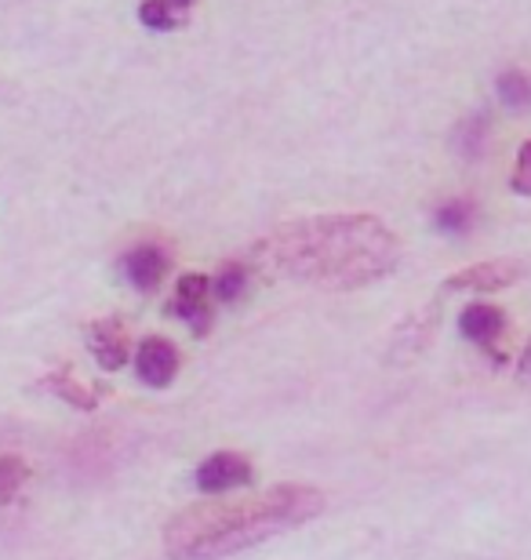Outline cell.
I'll list each match as a JSON object with an SVG mask.
<instances>
[{"instance_id": "6", "label": "cell", "mask_w": 531, "mask_h": 560, "mask_svg": "<svg viewBox=\"0 0 531 560\" xmlns=\"http://www.w3.org/2000/svg\"><path fill=\"white\" fill-rule=\"evenodd\" d=\"M88 350L99 361L103 372H120L128 364V353H131V339H128V328H124L120 317H103L95 324H88Z\"/></svg>"}, {"instance_id": "2", "label": "cell", "mask_w": 531, "mask_h": 560, "mask_svg": "<svg viewBox=\"0 0 531 560\" xmlns=\"http://www.w3.org/2000/svg\"><path fill=\"white\" fill-rule=\"evenodd\" d=\"M324 495L310 485H277L244 502H197L164 528L172 560H222L321 517Z\"/></svg>"}, {"instance_id": "18", "label": "cell", "mask_w": 531, "mask_h": 560, "mask_svg": "<svg viewBox=\"0 0 531 560\" xmlns=\"http://www.w3.org/2000/svg\"><path fill=\"white\" fill-rule=\"evenodd\" d=\"M521 375L531 378V342L524 346V353H521Z\"/></svg>"}, {"instance_id": "10", "label": "cell", "mask_w": 531, "mask_h": 560, "mask_svg": "<svg viewBox=\"0 0 531 560\" xmlns=\"http://www.w3.org/2000/svg\"><path fill=\"white\" fill-rule=\"evenodd\" d=\"M44 386H48L55 397H62L66 405H73L81 411H95L99 400H103V389H92V386L77 383V375L70 372V368H59L55 375H48V378H44Z\"/></svg>"}, {"instance_id": "12", "label": "cell", "mask_w": 531, "mask_h": 560, "mask_svg": "<svg viewBox=\"0 0 531 560\" xmlns=\"http://www.w3.org/2000/svg\"><path fill=\"white\" fill-rule=\"evenodd\" d=\"M484 142H488V114H473L455 128V150L466 156V161L484 153Z\"/></svg>"}, {"instance_id": "9", "label": "cell", "mask_w": 531, "mask_h": 560, "mask_svg": "<svg viewBox=\"0 0 531 560\" xmlns=\"http://www.w3.org/2000/svg\"><path fill=\"white\" fill-rule=\"evenodd\" d=\"M168 266H172V259H168V252L157 248V244H139V248H131L120 259V270H124V277H128V284L139 288V291L161 288Z\"/></svg>"}, {"instance_id": "3", "label": "cell", "mask_w": 531, "mask_h": 560, "mask_svg": "<svg viewBox=\"0 0 531 560\" xmlns=\"http://www.w3.org/2000/svg\"><path fill=\"white\" fill-rule=\"evenodd\" d=\"M528 266L517 259H492V262H477L459 270L455 277H448V291H503L524 280Z\"/></svg>"}, {"instance_id": "8", "label": "cell", "mask_w": 531, "mask_h": 560, "mask_svg": "<svg viewBox=\"0 0 531 560\" xmlns=\"http://www.w3.org/2000/svg\"><path fill=\"white\" fill-rule=\"evenodd\" d=\"M503 328H506V313L499 306H492V302H473V306L462 310V317H459L462 339L477 342L481 350H488L495 357V361H503L499 350H495V342H499Z\"/></svg>"}, {"instance_id": "14", "label": "cell", "mask_w": 531, "mask_h": 560, "mask_svg": "<svg viewBox=\"0 0 531 560\" xmlns=\"http://www.w3.org/2000/svg\"><path fill=\"white\" fill-rule=\"evenodd\" d=\"M244 288H247V273H244V266L241 262H226L219 273H215L211 280V299H219V302H236L244 295Z\"/></svg>"}, {"instance_id": "15", "label": "cell", "mask_w": 531, "mask_h": 560, "mask_svg": "<svg viewBox=\"0 0 531 560\" xmlns=\"http://www.w3.org/2000/svg\"><path fill=\"white\" fill-rule=\"evenodd\" d=\"M473 219H477V211H473L470 200H448V205H440L434 215L440 233H466L473 226Z\"/></svg>"}, {"instance_id": "5", "label": "cell", "mask_w": 531, "mask_h": 560, "mask_svg": "<svg viewBox=\"0 0 531 560\" xmlns=\"http://www.w3.org/2000/svg\"><path fill=\"white\" fill-rule=\"evenodd\" d=\"M172 313L175 317H183L197 335H208V328H211V280L205 273L178 277Z\"/></svg>"}, {"instance_id": "1", "label": "cell", "mask_w": 531, "mask_h": 560, "mask_svg": "<svg viewBox=\"0 0 531 560\" xmlns=\"http://www.w3.org/2000/svg\"><path fill=\"white\" fill-rule=\"evenodd\" d=\"M258 259L299 284L354 291L397 270L401 241L376 215H310L277 226L258 244Z\"/></svg>"}, {"instance_id": "7", "label": "cell", "mask_w": 531, "mask_h": 560, "mask_svg": "<svg viewBox=\"0 0 531 560\" xmlns=\"http://www.w3.org/2000/svg\"><path fill=\"white\" fill-rule=\"evenodd\" d=\"M135 372L146 386L153 389H164L175 383L178 375V350L168 339H142L139 353H135Z\"/></svg>"}, {"instance_id": "4", "label": "cell", "mask_w": 531, "mask_h": 560, "mask_svg": "<svg viewBox=\"0 0 531 560\" xmlns=\"http://www.w3.org/2000/svg\"><path fill=\"white\" fill-rule=\"evenodd\" d=\"M244 485H252V463L236 452H215L197 466V488L205 495H222Z\"/></svg>"}, {"instance_id": "17", "label": "cell", "mask_w": 531, "mask_h": 560, "mask_svg": "<svg viewBox=\"0 0 531 560\" xmlns=\"http://www.w3.org/2000/svg\"><path fill=\"white\" fill-rule=\"evenodd\" d=\"M510 186H513V194L531 197V139L517 150V167H513Z\"/></svg>"}, {"instance_id": "11", "label": "cell", "mask_w": 531, "mask_h": 560, "mask_svg": "<svg viewBox=\"0 0 531 560\" xmlns=\"http://www.w3.org/2000/svg\"><path fill=\"white\" fill-rule=\"evenodd\" d=\"M189 8H194V0H142L139 19L150 30H175Z\"/></svg>"}, {"instance_id": "13", "label": "cell", "mask_w": 531, "mask_h": 560, "mask_svg": "<svg viewBox=\"0 0 531 560\" xmlns=\"http://www.w3.org/2000/svg\"><path fill=\"white\" fill-rule=\"evenodd\" d=\"M26 480H30V466L22 463L19 455L0 458V506H11V502L19 499V491Z\"/></svg>"}, {"instance_id": "16", "label": "cell", "mask_w": 531, "mask_h": 560, "mask_svg": "<svg viewBox=\"0 0 531 560\" xmlns=\"http://www.w3.org/2000/svg\"><path fill=\"white\" fill-rule=\"evenodd\" d=\"M499 98L510 109H528L531 106V77L521 70H510L499 77Z\"/></svg>"}]
</instances>
